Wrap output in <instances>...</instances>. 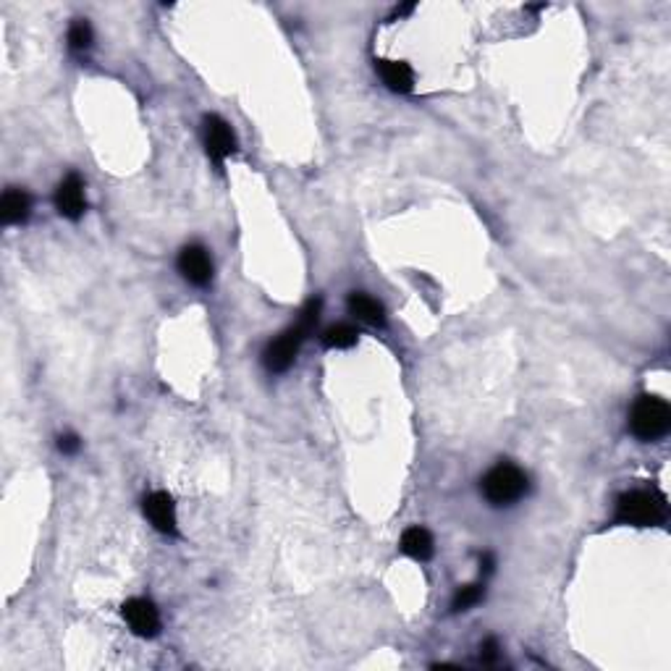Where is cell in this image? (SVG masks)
I'll use <instances>...</instances> for the list:
<instances>
[{
	"label": "cell",
	"mask_w": 671,
	"mask_h": 671,
	"mask_svg": "<svg viewBox=\"0 0 671 671\" xmlns=\"http://www.w3.org/2000/svg\"><path fill=\"white\" fill-rule=\"evenodd\" d=\"M483 493L495 506L520 501L528 493V475L514 464H498L483 480Z\"/></svg>",
	"instance_id": "obj_4"
},
{
	"label": "cell",
	"mask_w": 671,
	"mask_h": 671,
	"mask_svg": "<svg viewBox=\"0 0 671 671\" xmlns=\"http://www.w3.org/2000/svg\"><path fill=\"white\" fill-rule=\"evenodd\" d=\"M124 619L139 637H155L160 629V614L147 598H132L129 603H124Z\"/></svg>",
	"instance_id": "obj_7"
},
{
	"label": "cell",
	"mask_w": 671,
	"mask_h": 671,
	"mask_svg": "<svg viewBox=\"0 0 671 671\" xmlns=\"http://www.w3.org/2000/svg\"><path fill=\"white\" fill-rule=\"evenodd\" d=\"M357 336L359 333L355 325L339 323V325H333V328H328V331L323 333V344H325L328 349H349V347L357 344Z\"/></svg>",
	"instance_id": "obj_14"
},
{
	"label": "cell",
	"mask_w": 671,
	"mask_h": 671,
	"mask_svg": "<svg viewBox=\"0 0 671 671\" xmlns=\"http://www.w3.org/2000/svg\"><path fill=\"white\" fill-rule=\"evenodd\" d=\"M69 45L74 50H87L92 45V27L87 21H77L69 29Z\"/></svg>",
	"instance_id": "obj_16"
},
{
	"label": "cell",
	"mask_w": 671,
	"mask_h": 671,
	"mask_svg": "<svg viewBox=\"0 0 671 671\" xmlns=\"http://www.w3.org/2000/svg\"><path fill=\"white\" fill-rule=\"evenodd\" d=\"M667 520V498L656 491H629L617 501V522L651 528Z\"/></svg>",
	"instance_id": "obj_2"
},
{
	"label": "cell",
	"mask_w": 671,
	"mask_h": 671,
	"mask_svg": "<svg viewBox=\"0 0 671 671\" xmlns=\"http://www.w3.org/2000/svg\"><path fill=\"white\" fill-rule=\"evenodd\" d=\"M79 446H82V441H79V436H74V433H66V436L58 438V448H61L63 454H77Z\"/></svg>",
	"instance_id": "obj_17"
},
{
	"label": "cell",
	"mask_w": 671,
	"mask_h": 671,
	"mask_svg": "<svg viewBox=\"0 0 671 671\" xmlns=\"http://www.w3.org/2000/svg\"><path fill=\"white\" fill-rule=\"evenodd\" d=\"M486 595V587L483 585H464L459 587V593L454 595V611H467L472 609L475 603H480Z\"/></svg>",
	"instance_id": "obj_15"
},
{
	"label": "cell",
	"mask_w": 671,
	"mask_h": 671,
	"mask_svg": "<svg viewBox=\"0 0 671 671\" xmlns=\"http://www.w3.org/2000/svg\"><path fill=\"white\" fill-rule=\"evenodd\" d=\"M205 147H208L210 160L218 166L236 152V136L224 119H218V116L205 119Z\"/></svg>",
	"instance_id": "obj_6"
},
{
	"label": "cell",
	"mask_w": 671,
	"mask_h": 671,
	"mask_svg": "<svg viewBox=\"0 0 671 671\" xmlns=\"http://www.w3.org/2000/svg\"><path fill=\"white\" fill-rule=\"evenodd\" d=\"M29 210H32V200L27 192L21 189H8L3 194V202H0V216H3V224L5 225H16L24 224L29 218Z\"/></svg>",
	"instance_id": "obj_10"
},
{
	"label": "cell",
	"mask_w": 671,
	"mask_h": 671,
	"mask_svg": "<svg viewBox=\"0 0 671 671\" xmlns=\"http://www.w3.org/2000/svg\"><path fill=\"white\" fill-rule=\"evenodd\" d=\"M629 428L640 441H656V438L667 436L671 428L669 404L659 397H642L632 406Z\"/></svg>",
	"instance_id": "obj_3"
},
{
	"label": "cell",
	"mask_w": 671,
	"mask_h": 671,
	"mask_svg": "<svg viewBox=\"0 0 671 671\" xmlns=\"http://www.w3.org/2000/svg\"><path fill=\"white\" fill-rule=\"evenodd\" d=\"M144 517L152 522L158 533L176 536V506L168 493L155 491L144 498Z\"/></svg>",
	"instance_id": "obj_9"
},
{
	"label": "cell",
	"mask_w": 671,
	"mask_h": 671,
	"mask_svg": "<svg viewBox=\"0 0 671 671\" xmlns=\"http://www.w3.org/2000/svg\"><path fill=\"white\" fill-rule=\"evenodd\" d=\"M179 270L189 283H194V286H208L210 278H213V263H210L208 250L200 247V244L184 247L179 255Z\"/></svg>",
	"instance_id": "obj_8"
},
{
	"label": "cell",
	"mask_w": 671,
	"mask_h": 671,
	"mask_svg": "<svg viewBox=\"0 0 671 671\" xmlns=\"http://www.w3.org/2000/svg\"><path fill=\"white\" fill-rule=\"evenodd\" d=\"M402 551L414 561H428L433 556V537L425 528H409L402 536Z\"/></svg>",
	"instance_id": "obj_12"
},
{
	"label": "cell",
	"mask_w": 671,
	"mask_h": 671,
	"mask_svg": "<svg viewBox=\"0 0 671 671\" xmlns=\"http://www.w3.org/2000/svg\"><path fill=\"white\" fill-rule=\"evenodd\" d=\"M480 656H483L486 664H493V661L498 659V642H495V640H486V642L480 645Z\"/></svg>",
	"instance_id": "obj_18"
},
{
	"label": "cell",
	"mask_w": 671,
	"mask_h": 671,
	"mask_svg": "<svg viewBox=\"0 0 671 671\" xmlns=\"http://www.w3.org/2000/svg\"><path fill=\"white\" fill-rule=\"evenodd\" d=\"M317 320H320V299H313V302H307V307L302 310V317L297 320V325H291V328L283 331L275 341H270V347L266 349V355H263L266 367H268L270 372H283V370H289V367L294 364V359L299 355L302 341L313 333Z\"/></svg>",
	"instance_id": "obj_1"
},
{
	"label": "cell",
	"mask_w": 671,
	"mask_h": 671,
	"mask_svg": "<svg viewBox=\"0 0 671 671\" xmlns=\"http://www.w3.org/2000/svg\"><path fill=\"white\" fill-rule=\"evenodd\" d=\"M381 77L389 90L402 92V94L414 87V74L404 61H381Z\"/></svg>",
	"instance_id": "obj_11"
},
{
	"label": "cell",
	"mask_w": 671,
	"mask_h": 671,
	"mask_svg": "<svg viewBox=\"0 0 671 671\" xmlns=\"http://www.w3.org/2000/svg\"><path fill=\"white\" fill-rule=\"evenodd\" d=\"M55 208L63 218L79 221L87 210V197H85V184L77 174L66 176L55 189Z\"/></svg>",
	"instance_id": "obj_5"
},
{
	"label": "cell",
	"mask_w": 671,
	"mask_h": 671,
	"mask_svg": "<svg viewBox=\"0 0 671 671\" xmlns=\"http://www.w3.org/2000/svg\"><path fill=\"white\" fill-rule=\"evenodd\" d=\"M349 313L355 315L357 320L367 323V325H383L386 323V310L378 299L367 297V294H352L349 297Z\"/></svg>",
	"instance_id": "obj_13"
}]
</instances>
